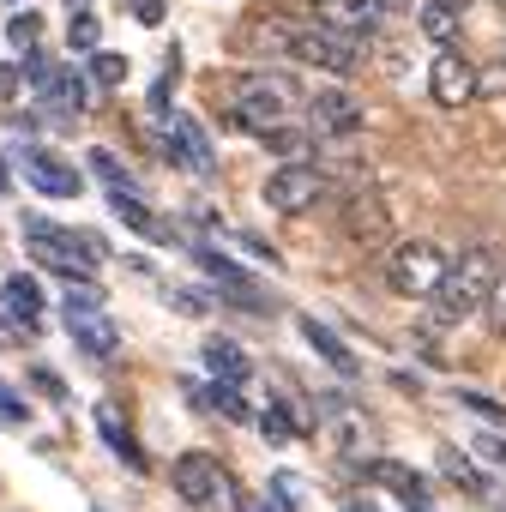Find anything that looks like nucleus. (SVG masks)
<instances>
[{
  "label": "nucleus",
  "instance_id": "nucleus-1",
  "mask_svg": "<svg viewBox=\"0 0 506 512\" xmlns=\"http://www.w3.org/2000/svg\"><path fill=\"white\" fill-rule=\"evenodd\" d=\"M500 272H506V253H500V247H488V241L464 247L458 260L446 266L440 290H434V314H440L446 326H452V320H470V314H482V302L494 296Z\"/></svg>",
  "mask_w": 506,
  "mask_h": 512
},
{
  "label": "nucleus",
  "instance_id": "nucleus-2",
  "mask_svg": "<svg viewBox=\"0 0 506 512\" xmlns=\"http://www.w3.org/2000/svg\"><path fill=\"white\" fill-rule=\"evenodd\" d=\"M25 241H31V260H43L49 272L73 278V284L103 266V247H97L91 235H79V229H67V223H49V217H25Z\"/></svg>",
  "mask_w": 506,
  "mask_h": 512
},
{
  "label": "nucleus",
  "instance_id": "nucleus-3",
  "mask_svg": "<svg viewBox=\"0 0 506 512\" xmlns=\"http://www.w3.org/2000/svg\"><path fill=\"white\" fill-rule=\"evenodd\" d=\"M284 115H290V85L278 79V73H241L235 79V103H229V121L241 127V133H272V127H284Z\"/></svg>",
  "mask_w": 506,
  "mask_h": 512
},
{
  "label": "nucleus",
  "instance_id": "nucleus-4",
  "mask_svg": "<svg viewBox=\"0 0 506 512\" xmlns=\"http://www.w3.org/2000/svg\"><path fill=\"white\" fill-rule=\"evenodd\" d=\"M284 55L302 61V67H314V73H332V79L362 73V43L344 37V31H332V25H302V31H290Z\"/></svg>",
  "mask_w": 506,
  "mask_h": 512
},
{
  "label": "nucleus",
  "instance_id": "nucleus-5",
  "mask_svg": "<svg viewBox=\"0 0 506 512\" xmlns=\"http://www.w3.org/2000/svg\"><path fill=\"white\" fill-rule=\"evenodd\" d=\"M67 332H73L79 356H91V362H115V350H121V332L103 314V290L91 278L73 284V296H67Z\"/></svg>",
  "mask_w": 506,
  "mask_h": 512
},
{
  "label": "nucleus",
  "instance_id": "nucleus-6",
  "mask_svg": "<svg viewBox=\"0 0 506 512\" xmlns=\"http://www.w3.org/2000/svg\"><path fill=\"white\" fill-rule=\"evenodd\" d=\"M169 482H175V494H181L193 512H223V506L241 500V494H235V476H229L211 452H181L175 470H169Z\"/></svg>",
  "mask_w": 506,
  "mask_h": 512
},
{
  "label": "nucleus",
  "instance_id": "nucleus-7",
  "mask_svg": "<svg viewBox=\"0 0 506 512\" xmlns=\"http://www.w3.org/2000/svg\"><path fill=\"white\" fill-rule=\"evenodd\" d=\"M266 205L272 211H284V217H302V211H314L326 193H332V175L326 169H314L308 157H290V163H278L272 175H266Z\"/></svg>",
  "mask_w": 506,
  "mask_h": 512
},
{
  "label": "nucleus",
  "instance_id": "nucleus-8",
  "mask_svg": "<svg viewBox=\"0 0 506 512\" xmlns=\"http://www.w3.org/2000/svg\"><path fill=\"white\" fill-rule=\"evenodd\" d=\"M446 266H452L446 253H440L434 241H422V235H416V241H398V247H392V260H386V284H392L398 296H410V302H416V296H434V290H440Z\"/></svg>",
  "mask_w": 506,
  "mask_h": 512
},
{
  "label": "nucleus",
  "instance_id": "nucleus-9",
  "mask_svg": "<svg viewBox=\"0 0 506 512\" xmlns=\"http://www.w3.org/2000/svg\"><path fill=\"white\" fill-rule=\"evenodd\" d=\"M368 127V109L344 91V85H320L308 97V133L314 139H332V145H350L356 133Z\"/></svg>",
  "mask_w": 506,
  "mask_h": 512
},
{
  "label": "nucleus",
  "instance_id": "nucleus-10",
  "mask_svg": "<svg viewBox=\"0 0 506 512\" xmlns=\"http://www.w3.org/2000/svg\"><path fill=\"white\" fill-rule=\"evenodd\" d=\"M428 97H434L440 109H464V103L482 97V73H476L458 49H440V55L428 61Z\"/></svg>",
  "mask_w": 506,
  "mask_h": 512
},
{
  "label": "nucleus",
  "instance_id": "nucleus-11",
  "mask_svg": "<svg viewBox=\"0 0 506 512\" xmlns=\"http://www.w3.org/2000/svg\"><path fill=\"white\" fill-rule=\"evenodd\" d=\"M19 169H25V181L37 187V193H49V199H79V169L67 163V157H55V151H43V145H25L19 151Z\"/></svg>",
  "mask_w": 506,
  "mask_h": 512
},
{
  "label": "nucleus",
  "instance_id": "nucleus-12",
  "mask_svg": "<svg viewBox=\"0 0 506 512\" xmlns=\"http://www.w3.org/2000/svg\"><path fill=\"white\" fill-rule=\"evenodd\" d=\"M386 19V0H314V25H332L356 43H368Z\"/></svg>",
  "mask_w": 506,
  "mask_h": 512
},
{
  "label": "nucleus",
  "instance_id": "nucleus-13",
  "mask_svg": "<svg viewBox=\"0 0 506 512\" xmlns=\"http://www.w3.org/2000/svg\"><path fill=\"white\" fill-rule=\"evenodd\" d=\"M193 260L205 266V278H211V284H217V290H223L229 302H241L247 314H266V290L253 284V278H247V272H241L235 260H223L217 247H193Z\"/></svg>",
  "mask_w": 506,
  "mask_h": 512
},
{
  "label": "nucleus",
  "instance_id": "nucleus-14",
  "mask_svg": "<svg viewBox=\"0 0 506 512\" xmlns=\"http://www.w3.org/2000/svg\"><path fill=\"white\" fill-rule=\"evenodd\" d=\"M344 235H350L356 247H380V241L392 235V211L380 205V193L356 187V193L344 199Z\"/></svg>",
  "mask_w": 506,
  "mask_h": 512
},
{
  "label": "nucleus",
  "instance_id": "nucleus-15",
  "mask_svg": "<svg viewBox=\"0 0 506 512\" xmlns=\"http://www.w3.org/2000/svg\"><path fill=\"white\" fill-rule=\"evenodd\" d=\"M169 157L175 163H187L193 175H211V139H205V127L193 121V115H169Z\"/></svg>",
  "mask_w": 506,
  "mask_h": 512
},
{
  "label": "nucleus",
  "instance_id": "nucleus-16",
  "mask_svg": "<svg viewBox=\"0 0 506 512\" xmlns=\"http://www.w3.org/2000/svg\"><path fill=\"white\" fill-rule=\"evenodd\" d=\"M302 338L314 344V356H320V362H326V368H332L338 380H356V374H362V362L350 356V344H344V338H338V332H332L326 320H314V314H302Z\"/></svg>",
  "mask_w": 506,
  "mask_h": 512
},
{
  "label": "nucleus",
  "instance_id": "nucleus-17",
  "mask_svg": "<svg viewBox=\"0 0 506 512\" xmlns=\"http://www.w3.org/2000/svg\"><path fill=\"white\" fill-rule=\"evenodd\" d=\"M320 404H326V428H332L338 452H368V446H374V428H368V416H356L344 398H320Z\"/></svg>",
  "mask_w": 506,
  "mask_h": 512
},
{
  "label": "nucleus",
  "instance_id": "nucleus-18",
  "mask_svg": "<svg viewBox=\"0 0 506 512\" xmlns=\"http://www.w3.org/2000/svg\"><path fill=\"white\" fill-rule=\"evenodd\" d=\"M109 205H115V217H121L127 229H139L145 241H175V229H169V223H163V217H157L133 187H127V193H109Z\"/></svg>",
  "mask_w": 506,
  "mask_h": 512
},
{
  "label": "nucleus",
  "instance_id": "nucleus-19",
  "mask_svg": "<svg viewBox=\"0 0 506 512\" xmlns=\"http://www.w3.org/2000/svg\"><path fill=\"white\" fill-rule=\"evenodd\" d=\"M416 25H422V37H428L434 49H452L458 31H464V7H446V0H422V7H416Z\"/></svg>",
  "mask_w": 506,
  "mask_h": 512
},
{
  "label": "nucleus",
  "instance_id": "nucleus-20",
  "mask_svg": "<svg viewBox=\"0 0 506 512\" xmlns=\"http://www.w3.org/2000/svg\"><path fill=\"white\" fill-rule=\"evenodd\" d=\"M368 476H374L380 488H398L410 506H428V482H422L410 464H398V458H374V464H368Z\"/></svg>",
  "mask_w": 506,
  "mask_h": 512
},
{
  "label": "nucleus",
  "instance_id": "nucleus-21",
  "mask_svg": "<svg viewBox=\"0 0 506 512\" xmlns=\"http://www.w3.org/2000/svg\"><path fill=\"white\" fill-rule=\"evenodd\" d=\"M97 428H103V440L115 446V458H121V464L145 470V452H139V440H133V428L121 422V410H115V404H97Z\"/></svg>",
  "mask_w": 506,
  "mask_h": 512
},
{
  "label": "nucleus",
  "instance_id": "nucleus-22",
  "mask_svg": "<svg viewBox=\"0 0 506 512\" xmlns=\"http://www.w3.org/2000/svg\"><path fill=\"white\" fill-rule=\"evenodd\" d=\"M199 356H205V368H211L223 386H241V380H247V356H241V344H229V338H211Z\"/></svg>",
  "mask_w": 506,
  "mask_h": 512
},
{
  "label": "nucleus",
  "instance_id": "nucleus-23",
  "mask_svg": "<svg viewBox=\"0 0 506 512\" xmlns=\"http://www.w3.org/2000/svg\"><path fill=\"white\" fill-rule=\"evenodd\" d=\"M0 296H7V314H13V320H31V326H37V314H43V290H37L31 278H7V290H0Z\"/></svg>",
  "mask_w": 506,
  "mask_h": 512
},
{
  "label": "nucleus",
  "instance_id": "nucleus-24",
  "mask_svg": "<svg viewBox=\"0 0 506 512\" xmlns=\"http://www.w3.org/2000/svg\"><path fill=\"white\" fill-rule=\"evenodd\" d=\"M440 470H446V482H458L464 494H476V500H488V482H482V470H476L470 458H458V452H440Z\"/></svg>",
  "mask_w": 506,
  "mask_h": 512
},
{
  "label": "nucleus",
  "instance_id": "nucleus-25",
  "mask_svg": "<svg viewBox=\"0 0 506 512\" xmlns=\"http://www.w3.org/2000/svg\"><path fill=\"white\" fill-rule=\"evenodd\" d=\"M85 163H91V175H97V181H103L109 193H127V187H133V175L121 169V157H115V151H103V145H97V151H91Z\"/></svg>",
  "mask_w": 506,
  "mask_h": 512
},
{
  "label": "nucleus",
  "instance_id": "nucleus-26",
  "mask_svg": "<svg viewBox=\"0 0 506 512\" xmlns=\"http://www.w3.org/2000/svg\"><path fill=\"white\" fill-rule=\"evenodd\" d=\"M205 410H217V416H229V422H253V410L241 404V392H235V386H223V380L205 392Z\"/></svg>",
  "mask_w": 506,
  "mask_h": 512
},
{
  "label": "nucleus",
  "instance_id": "nucleus-27",
  "mask_svg": "<svg viewBox=\"0 0 506 512\" xmlns=\"http://www.w3.org/2000/svg\"><path fill=\"white\" fill-rule=\"evenodd\" d=\"M482 326H488V338H500V344H506V272H500L494 296L482 302Z\"/></svg>",
  "mask_w": 506,
  "mask_h": 512
},
{
  "label": "nucleus",
  "instance_id": "nucleus-28",
  "mask_svg": "<svg viewBox=\"0 0 506 512\" xmlns=\"http://www.w3.org/2000/svg\"><path fill=\"white\" fill-rule=\"evenodd\" d=\"M260 434H266V440H278V446H290V440H296V422H290V410H284L278 398H272V410L260 416Z\"/></svg>",
  "mask_w": 506,
  "mask_h": 512
},
{
  "label": "nucleus",
  "instance_id": "nucleus-29",
  "mask_svg": "<svg viewBox=\"0 0 506 512\" xmlns=\"http://www.w3.org/2000/svg\"><path fill=\"white\" fill-rule=\"evenodd\" d=\"M97 37H103V31H97V19H91V13H73V25H67V43H73L79 55H97Z\"/></svg>",
  "mask_w": 506,
  "mask_h": 512
},
{
  "label": "nucleus",
  "instance_id": "nucleus-30",
  "mask_svg": "<svg viewBox=\"0 0 506 512\" xmlns=\"http://www.w3.org/2000/svg\"><path fill=\"white\" fill-rule=\"evenodd\" d=\"M458 404H464V410H476L482 422H494V428H506V404H494L488 392H458Z\"/></svg>",
  "mask_w": 506,
  "mask_h": 512
},
{
  "label": "nucleus",
  "instance_id": "nucleus-31",
  "mask_svg": "<svg viewBox=\"0 0 506 512\" xmlns=\"http://www.w3.org/2000/svg\"><path fill=\"white\" fill-rule=\"evenodd\" d=\"M91 79H97V85H121V79H127V61L97 49V55H91Z\"/></svg>",
  "mask_w": 506,
  "mask_h": 512
},
{
  "label": "nucleus",
  "instance_id": "nucleus-32",
  "mask_svg": "<svg viewBox=\"0 0 506 512\" xmlns=\"http://www.w3.org/2000/svg\"><path fill=\"white\" fill-rule=\"evenodd\" d=\"M7 37H13L19 49H37V37H43V19H37V13H19V19L7 25Z\"/></svg>",
  "mask_w": 506,
  "mask_h": 512
},
{
  "label": "nucleus",
  "instance_id": "nucleus-33",
  "mask_svg": "<svg viewBox=\"0 0 506 512\" xmlns=\"http://www.w3.org/2000/svg\"><path fill=\"white\" fill-rule=\"evenodd\" d=\"M308 139H314V133H296V127H272V133H266V145H272V151H284V157H302V145H308Z\"/></svg>",
  "mask_w": 506,
  "mask_h": 512
},
{
  "label": "nucleus",
  "instance_id": "nucleus-34",
  "mask_svg": "<svg viewBox=\"0 0 506 512\" xmlns=\"http://www.w3.org/2000/svg\"><path fill=\"white\" fill-rule=\"evenodd\" d=\"M19 85H25V67H7V61H0V103H13Z\"/></svg>",
  "mask_w": 506,
  "mask_h": 512
},
{
  "label": "nucleus",
  "instance_id": "nucleus-35",
  "mask_svg": "<svg viewBox=\"0 0 506 512\" xmlns=\"http://www.w3.org/2000/svg\"><path fill=\"white\" fill-rule=\"evenodd\" d=\"M25 416H31V410L19 404V392H13V386H0V422H25Z\"/></svg>",
  "mask_w": 506,
  "mask_h": 512
},
{
  "label": "nucleus",
  "instance_id": "nucleus-36",
  "mask_svg": "<svg viewBox=\"0 0 506 512\" xmlns=\"http://www.w3.org/2000/svg\"><path fill=\"white\" fill-rule=\"evenodd\" d=\"M133 13H139V25H163V0H133Z\"/></svg>",
  "mask_w": 506,
  "mask_h": 512
},
{
  "label": "nucleus",
  "instance_id": "nucleus-37",
  "mask_svg": "<svg viewBox=\"0 0 506 512\" xmlns=\"http://www.w3.org/2000/svg\"><path fill=\"white\" fill-rule=\"evenodd\" d=\"M476 452H482V458H494V464H506V440H494V434H482V440H476Z\"/></svg>",
  "mask_w": 506,
  "mask_h": 512
},
{
  "label": "nucleus",
  "instance_id": "nucleus-38",
  "mask_svg": "<svg viewBox=\"0 0 506 512\" xmlns=\"http://www.w3.org/2000/svg\"><path fill=\"white\" fill-rule=\"evenodd\" d=\"M235 512H278L272 500H235Z\"/></svg>",
  "mask_w": 506,
  "mask_h": 512
},
{
  "label": "nucleus",
  "instance_id": "nucleus-39",
  "mask_svg": "<svg viewBox=\"0 0 506 512\" xmlns=\"http://www.w3.org/2000/svg\"><path fill=\"white\" fill-rule=\"evenodd\" d=\"M344 512H380L374 500H344Z\"/></svg>",
  "mask_w": 506,
  "mask_h": 512
},
{
  "label": "nucleus",
  "instance_id": "nucleus-40",
  "mask_svg": "<svg viewBox=\"0 0 506 512\" xmlns=\"http://www.w3.org/2000/svg\"><path fill=\"white\" fill-rule=\"evenodd\" d=\"M0 193H7V163H0Z\"/></svg>",
  "mask_w": 506,
  "mask_h": 512
},
{
  "label": "nucleus",
  "instance_id": "nucleus-41",
  "mask_svg": "<svg viewBox=\"0 0 506 512\" xmlns=\"http://www.w3.org/2000/svg\"><path fill=\"white\" fill-rule=\"evenodd\" d=\"M446 7H470V0H446Z\"/></svg>",
  "mask_w": 506,
  "mask_h": 512
},
{
  "label": "nucleus",
  "instance_id": "nucleus-42",
  "mask_svg": "<svg viewBox=\"0 0 506 512\" xmlns=\"http://www.w3.org/2000/svg\"><path fill=\"white\" fill-rule=\"evenodd\" d=\"M410 512H434V506H410Z\"/></svg>",
  "mask_w": 506,
  "mask_h": 512
}]
</instances>
